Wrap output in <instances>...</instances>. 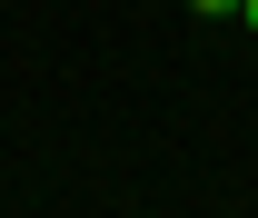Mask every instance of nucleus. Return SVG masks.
<instances>
[{"label": "nucleus", "instance_id": "f257e3e1", "mask_svg": "<svg viewBox=\"0 0 258 218\" xmlns=\"http://www.w3.org/2000/svg\"><path fill=\"white\" fill-rule=\"evenodd\" d=\"M189 10H209V20H219V10H238V0H189Z\"/></svg>", "mask_w": 258, "mask_h": 218}, {"label": "nucleus", "instance_id": "f03ea898", "mask_svg": "<svg viewBox=\"0 0 258 218\" xmlns=\"http://www.w3.org/2000/svg\"><path fill=\"white\" fill-rule=\"evenodd\" d=\"M238 20H248V30H258V0H238Z\"/></svg>", "mask_w": 258, "mask_h": 218}]
</instances>
